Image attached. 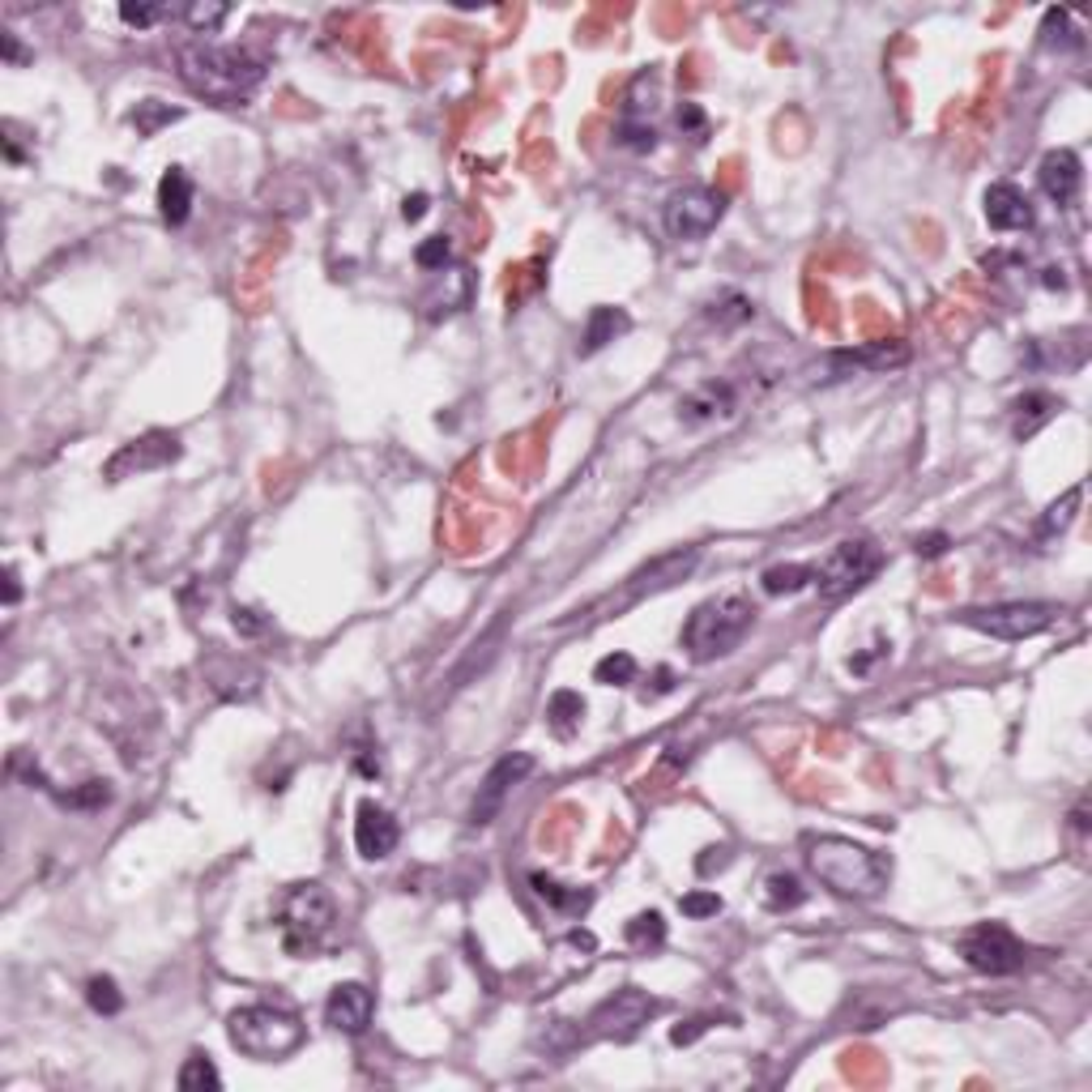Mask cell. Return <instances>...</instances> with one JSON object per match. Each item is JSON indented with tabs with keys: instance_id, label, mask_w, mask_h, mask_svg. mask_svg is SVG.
<instances>
[{
	"instance_id": "4fadbf2b",
	"label": "cell",
	"mask_w": 1092,
	"mask_h": 1092,
	"mask_svg": "<svg viewBox=\"0 0 1092 1092\" xmlns=\"http://www.w3.org/2000/svg\"><path fill=\"white\" fill-rule=\"evenodd\" d=\"M696 564H700V547H683V551L657 555L653 564H644L640 572H632V577H627L619 607H627V602H640L644 594H662V590H670V585H675V581H683V577H687Z\"/></svg>"
},
{
	"instance_id": "5bb4252c",
	"label": "cell",
	"mask_w": 1092,
	"mask_h": 1092,
	"mask_svg": "<svg viewBox=\"0 0 1092 1092\" xmlns=\"http://www.w3.org/2000/svg\"><path fill=\"white\" fill-rule=\"evenodd\" d=\"M371 1016H375V994L367 990L364 981H338L329 990V998H325V1024L346 1033V1037L367 1033Z\"/></svg>"
},
{
	"instance_id": "d6986e66",
	"label": "cell",
	"mask_w": 1092,
	"mask_h": 1092,
	"mask_svg": "<svg viewBox=\"0 0 1092 1092\" xmlns=\"http://www.w3.org/2000/svg\"><path fill=\"white\" fill-rule=\"evenodd\" d=\"M734 410H738V397H734V388H729L726 380H709V384H700L696 393H687V397L679 401V414H683V423H692V427L713 423V419H726Z\"/></svg>"
},
{
	"instance_id": "8d00e7d4",
	"label": "cell",
	"mask_w": 1092,
	"mask_h": 1092,
	"mask_svg": "<svg viewBox=\"0 0 1092 1092\" xmlns=\"http://www.w3.org/2000/svg\"><path fill=\"white\" fill-rule=\"evenodd\" d=\"M167 13H171L167 4H120V22L124 26H132V30H150V26H158Z\"/></svg>"
},
{
	"instance_id": "e575fe53",
	"label": "cell",
	"mask_w": 1092,
	"mask_h": 1092,
	"mask_svg": "<svg viewBox=\"0 0 1092 1092\" xmlns=\"http://www.w3.org/2000/svg\"><path fill=\"white\" fill-rule=\"evenodd\" d=\"M56 803H60V807H73V811H99V807L112 803V785H108V781H86V785L73 790V794H56Z\"/></svg>"
},
{
	"instance_id": "e0dca14e",
	"label": "cell",
	"mask_w": 1092,
	"mask_h": 1092,
	"mask_svg": "<svg viewBox=\"0 0 1092 1092\" xmlns=\"http://www.w3.org/2000/svg\"><path fill=\"white\" fill-rule=\"evenodd\" d=\"M985 223L990 231H1029L1033 227V201L1011 184V180H998L985 188Z\"/></svg>"
},
{
	"instance_id": "d4e9b609",
	"label": "cell",
	"mask_w": 1092,
	"mask_h": 1092,
	"mask_svg": "<svg viewBox=\"0 0 1092 1092\" xmlns=\"http://www.w3.org/2000/svg\"><path fill=\"white\" fill-rule=\"evenodd\" d=\"M811 585V564H772L760 572V590L768 598H785V594H803Z\"/></svg>"
},
{
	"instance_id": "8fae6325",
	"label": "cell",
	"mask_w": 1092,
	"mask_h": 1092,
	"mask_svg": "<svg viewBox=\"0 0 1092 1092\" xmlns=\"http://www.w3.org/2000/svg\"><path fill=\"white\" fill-rule=\"evenodd\" d=\"M529 772H534V755H529V751H508V755H499V760L486 768L483 785H479V794H474V803H470V824H474V828H486V824L504 811V803L512 798V790H516Z\"/></svg>"
},
{
	"instance_id": "4316f807",
	"label": "cell",
	"mask_w": 1092,
	"mask_h": 1092,
	"mask_svg": "<svg viewBox=\"0 0 1092 1092\" xmlns=\"http://www.w3.org/2000/svg\"><path fill=\"white\" fill-rule=\"evenodd\" d=\"M803 900H807V888H803V879H798V875L777 870V875H768V879H764V905H768L772 913L798 909Z\"/></svg>"
},
{
	"instance_id": "ee69618b",
	"label": "cell",
	"mask_w": 1092,
	"mask_h": 1092,
	"mask_svg": "<svg viewBox=\"0 0 1092 1092\" xmlns=\"http://www.w3.org/2000/svg\"><path fill=\"white\" fill-rule=\"evenodd\" d=\"M427 205H431V197H427V193H414V197L401 201V218H406V223H419V218L427 214Z\"/></svg>"
},
{
	"instance_id": "2e32d148",
	"label": "cell",
	"mask_w": 1092,
	"mask_h": 1092,
	"mask_svg": "<svg viewBox=\"0 0 1092 1092\" xmlns=\"http://www.w3.org/2000/svg\"><path fill=\"white\" fill-rule=\"evenodd\" d=\"M900 364H909V346L870 342V346H853V351H833L828 355V380H846V375H857V371H892Z\"/></svg>"
},
{
	"instance_id": "277c9868",
	"label": "cell",
	"mask_w": 1092,
	"mask_h": 1092,
	"mask_svg": "<svg viewBox=\"0 0 1092 1092\" xmlns=\"http://www.w3.org/2000/svg\"><path fill=\"white\" fill-rule=\"evenodd\" d=\"M227 1037L231 1046L256 1059V1063H278L286 1054H295L308 1037L303 1020L290 1007H273V1003H243L227 1016Z\"/></svg>"
},
{
	"instance_id": "7bdbcfd3",
	"label": "cell",
	"mask_w": 1092,
	"mask_h": 1092,
	"mask_svg": "<svg viewBox=\"0 0 1092 1092\" xmlns=\"http://www.w3.org/2000/svg\"><path fill=\"white\" fill-rule=\"evenodd\" d=\"M256 614H260V610H247V607L240 610V607H236V614H231V623L240 627L243 636H260V632H265L269 623H265V619H256Z\"/></svg>"
},
{
	"instance_id": "f546056e",
	"label": "cell",
	"mask_w": 1092,
	"mask_h": 1092,
	"mask_svg": "<svg viewBox=\"0 0 1092 1092\" xmlns=\"http://www.w3.org/2000/svg\"><path fill=\"white\" fill-rule=\"evenodd\" d=\"M86 1003H90V1011H99V1016H120L124 994H120V985H116V977H108V973L90 977V981H86Z\"/></svg>"
},
{
	"instance_id": "bcb514c9",
	"label": "cell",
	"mask_w": 1092,
	"mask_h": 1092,
	"mask_svg": "<svg viewBox=\"0 0 1092 1092\" xmlns=\"http://www.w3.org/2000/svg\"><path fill=\"white\" fill-rule=\"evenodd\" d=\"M22 598V577H17V568H4V607H13Z\"/></svg>"
},
{
	"instance_id": "b9f144b4",
	"label": "cell",
	"mask_w": 1092,
	"mask_h": 1092,
	"mask_svg": "<svg viewBox=\"0 0 1092 1092\" xmlns=\"http://www.w3.org/2000/svg\"><path fill=\"white\" fill-rule=\"evenodd\" d=\"M948 547H952V538H948V534H926V538H918V542H913V551H918L922 559H939Z\"/></svg>"
},
{
	"instance_id": "ac0fdd59",
	"label": "cell",
	"mask_w": 1092,
	"mask_h": 1092,
	"mask_svg": "<svg viewBox=\"0 0 1092 1092\" xmlns=\"http://www.w3.org/2000/svg\"><path fill=\"white\" fill-rule=\"evenodd\" d=\"M1037 184H1041V193H1046L1054 205L1076 201V193H1080V184H1084V162H1080V154H1076V150H1050V154L1041 158V167H1037Z\"/></svg>"
},
{
	"instance_id": "484cf974",
	"label": "cell",
	"mask_w": 1092,
	"mask_h": 1092,
	"mask_svg": "<svg viewBox=\"0 0 1092 1092\" xmlns=\"http://www.w3.org/2000/svg\"><path fill=\"white\" fill-rule=\"evenodd\" d=\"M623 939H627V948H636V952H657V948L666 944V918H662L657 909H644V913H636V918L623 926Z\"/></svg>"
},
{
	"instance_id": "83f0119b",
	"label": "cell",
	"mask_w": 1092,
	"mask_h": 1092,
	"mask_svg": "<svg viewBox=\"0 0 1092 1092\" xmlns=\"http://www.w3.org/2000/svg\"><path fill=\"white\" fill-rule=\"evenodd\" d=\"M175 1084H180V1089H184V1092H197V1089H223V1076H218V1067L210 1063V1054H188V1063L180 1067Z\"/></svg>"
},
{
	"instance_id": "8992f818",
	"label": "cell",
	"mask_w": 1092,
	"mask_h": 1092,
	"mask_svg": "<svg viewBox=\"0 0 1092 1092\" xmlns=\"http://www.w3.org/2000/svg\"><path fill=\"white\" fill-rule=\"evenodd\" d=\"M883 568V551L870 538H846L837 542L820 564H811V585L824 602H841L857 590H866Z\"/></svg>"
},
{
	"instance_id": "6da1fadb",
	"label": "cell",
	"mask_w": 1092,
	"mask_h": 1092,
	"mask_svg": "<svg viewBox=\"0 0 1092 1092\" xmlns=\"http://www.w3.org/2000/svg\"><path fill=\"white\" fill-rule=\"evenodd\" d=\"M180 82L218 108H240L252 99V90L265 82V60L247 47H218V43H184L175 47Z\"/></svg>"
},
{
	"instance_id": "d590c367",
	"label": "cell",
	"mask_w": 1092,
	"mask_h": 1092,
	"mask_svg": "<svg viewBox=\"0 0 1092 1092\" xmlns=\"http://www.w3.org/2000/svg\"><path fill=\"white\" fill-rule=\"evenodd\" d=\"M619 145L623 150H632V154H649L653 145H657V128L649 120H619Z\"/></svg>"
},
{
	"instance_id": "c3c4849f",
	"label": "cell",
	"mask_w": 1092,
	"mask_h": 1092,
	"mask_svg": "<svg viewBox=\"0 0 1092 1092\" xmlns=\"http://www.w3.org/2000/svg\"><path fill=\"white\" fill-rule=\"evenodd\" d=\"M568 944H572V948H581V952H594V948H598V939H594L590 931H572V935H568Z\"/></svg>"
},
{
	"instance_id": "ab89813d",
	"label": "cell",
	"mask_w": 1092,
	"mask_h": 1092,
	"mask_svg": "<svg viewBox=\"0 0 1092 1092\" xmlns=\"http://www.w3.org/2000/svg\"><path fill=\"white\" fill-rule=\"evenodd\" d=\"M713 321H722V325H742V321H751V303H747L742 295H726V299H722V312H713Z\"/></svg>"
},
{
	"instance_id": "836d02e7",
	"label": "cell",
	"mask_w": 1092,
	"mask_h": 1092,
	"mask_svg": "<svg viewBox=\"0 0 1092 1092\" xmlns=\"http://www.w3.org/2000/svg\"><path fill=\"white\" fill-rule=\"evenodd\" d=\"M132 128L141 132V137H154L162 124H171V120H180V108H167V103H158V99H145V103H137L132 108Z\"/></svg>"
},
{
	"instance_id": "603a6c76",
	"label": "cell",
	"mask_w": 1092,
	"mask_h": 1092,
	"mask_svg": "<svg viewBox=\"0 0 1092 1092\" xmlns=\"http://www.w3.org/2000/svg\"><path fill=\"white\" fill-rule=\"evenodd\" d=\"M585 722V700H581V692H572V687H559V692H551V700H547V726L555 729L559 738H572L577 729Z\"/></svg>"
},
{
	"instance_id": "cb8c5ba5",
	"label": "cell",
	"mask_w": 1092,
	"mask_h": 1092,
	"mask_svg": "<svg viewBox=\"0 0 1092 1092\" xmlns=\"http://www.w3.org/2000/svg\"><path fill=\"white\" fill-rule=\"evenodd\" d=\"M1016 440H1029L1046 419H1054V410H1059V397L1054 393H1024V397H1016Z\"/></svg>"
},
{
	"instance_id": "f1b7e54d",
	"label": "cell",
	"mask_w": 1092,
	"mask_h": 1092,
	"mask_svg": "<svg viewBox=\"0 0 1092 1092\" xmlns=\"http://www.w3.org/2000/svg\"><path fill=\"white\" fill-rule=\"evenodd\" d=\"M1076 508H1080V486L1063 491V499H1054V504L1046 508V516H1041V525H1037V538H1054V534H1063V529L1076 521Z\"/></svg>"
},
{
	"instance_id": "7a4b0ae2",
	"label": "cell",
	"mask_w": 1092,
	"mask_h": 1092,
	"mask_svg": "<svg viewBox=\"0 0 1092 1092\" xmlns=\"http://www.w3.org/2000/svg\"><path fill=\"white\" fill-rule=\"evenodd\" d=\"M807 870L841 900H875L892 883V857L850 837H803Z\"/></svg>"
},
{
	"instance_id": "9a60e30c",
	"label": "cell",
	"mask_w": 1092,
	"mask_h": 1092,
	"mask_svg": "<svg viewBox=\"0 0 1092 1092\" xmlns=\"http://www.w3.org/2000/svg\"><path fill=\"white\" fill-rule=\"evenodd\" d=\"M397 841H401V824L393 820V811L380 807V803H359V811H355V850H359V857L380 862V857L397 850Z\"/></svg>"
},
{
	"instance_id": "7dc6e473",
	"label": "cell",
	"mask_w": 1092,
	"mask_h": 1092,
	"mask_svg": "<svg viewBox=\"0 0 1092 1092\" xmlns=\"http://www.w3.org/2000/svg\"><path fill=\"white\" fill-rule=\"evenodd\" d=\"M0 47H4V60H9V65H22V60H26V52L17 47V34L4 30V34H0Z\"/></svg>"
},
{
	"instance_id": "ffe728a7",
	"label": "cell",
	"mask_w": 1092,
	"mask_h": 1092,
	"mask_svg": "<svg viewBox=\"0 0 1092 1092\" xmlns=\"http://www.w3.org/2000/svg\"><path fill=\"white\" fill-rule=\"evenodd\" d=\"M193 201H197V184L184 167H167V175L158 180V210H162V223L167 227H184L188 214H193Z\"/></svg>"
},
{
	"instance_id": "d6a6232c",
	"label": "cell",
	"mask_w": 1092,
	"mask_h": 1092,
	"mask_svg": "<svg viewBox=\"0 0 1092 1092\" xmlns=\"http://www.w3.org/2000/svg\"><path fill=\"white\" fill-rule=\"evenodd\" d=\"M414 265L427 273H449L453 269V240L449 236H431L414 247Z\"/></svg>"
},
{
	"instance_id": "52a82bcc",
	"label": "cell",
	"mask_w": 1092,
	"mask_h": 1092,
	"mask_svg": "<svg viewBox=\"0 0 1092 1092\" xmlns=\"http://www.w3.org/2000/svg\"><path fill=\"white\" fill-rule=\"evenodd\" d=\"M1059 614H1063V607H1054V602H994V607L961 610L956 623L985 632L994 640H1029V636L1046 632Z\"/></svg>"
},
{
	"instance_id": "44dd1931",
	"label": "cell",
	"mask_w": 1092,
	"mask_h": 1092,
	"mask_svg": "<svg viewBox=\"0 0 1092 1092\" xmlns=\"http://www.w3.org/2000/svg\"><path fill=\"white\" fill-rule=\"evenodd\" d=\"M632 329V316L623 312V308H610V303H602V308H594L590 312V321H585V334H581V355L590 359V355H598L602 346H610L614 338H623Z\"/></svg>"
},
{
	"instance_id": "f6af8a7d",
	"label": "cell",
	"mask_w": 1092,
	"mask_h": 1092,
	"mask_svg": "<svg viewBox=\"0 0 1092 1092\" xmlns=\"http://www.w3.org/2000/svg\"><path fill=\"white\" fill-rule=\"evenodd\" d=\"M726 862H729V850H726V846H722V850H705V857L696 862V870H700V875H713V866L722 870Z\"/></svg>"
},
{
	"instance_id": "9c48e42d",
	"label": "cell",
	"mask_w": 1092,
	"mask_h": 1092,
	"mask_svg": "<svg viewBox=\"0 0 1092 1092\" xmlns=\"http://www.w3.org/2000/svg\"><path fill=\"white\" fill-rule=\"evenodd\" d=\"M722 218H726V193H718L709 184H687V188L670 193V201L662 210V223L675 240H700Z\"/></svg>"
},
{
	"instance_id": "4dcf8cb0",
	"label": "cell",
	"mask_w": 1092,
	"mask_h": 1092,
	"mask_svg": "<svg viewBox=\"0 0 1092 1092\" xmlns=\"http://www.w3.org/2000/svg\"><path fill=\"white\" fill-rule=\"evenodd\" d=\"M636 657L632 653H607L598 666H594V683H602V687H627V683H636Z\"/></svg>"
},
{
	"instance_id": "7402d4cb",
	"label": "cell",
	"mask_w": 1092,
	"mask_h": 1092,
	"mask_svg": "<svg viewBox=\"0 0 1092 1092\" xmlns=\"http://www.w3.org/2000/svg\"><path fill=\"white\" fill-rule=\"evenodd\" d=\"M529 888H534V896H542L551 909H559V913H585L590 905H594V892L590 888H568V883H559V879H551V875H529Z\"/></svg>"
},
{
	"instance_id": "7c38bea8",
	"label": "cell",
	"mask_w": 1092,
	"mask_h": 1092,
	"mask_svg": "<svg viewBox=\"0 0 1092 1092\" xmlns=\"http://www.w3.org/2000/svg\"><path fill=\"white\" fill-rule=\"evenodd\" d=\"M184 444L175 431H145L141 440L124 444L120 453L103 466V479L108 483H124V479H137V474H150V470H162L171 462H180Z\"/></svg>"
},
{
	"instance_id": "ba28073f",
	"label": "cell",
	"mask_w": 1092,
	"mask_h": 1092,
	"mask_svg": "<svg viewBox=\"0 0 1092 1092\" xmlns=\"http://www.w3.org/2000/svg\"><path fill=\"white\" fill-rule=\"evenodd\" d=\"M956 952L965 956L969 969L990 973V977H1007V973L1024 969V961H1029V948L1003 922H977L973 931L961 935Z\"/></svg>"
},
{
	"instance_id": "5b68a950",
	"label": "cell",
	"mask_w": 1092,
	"mask_h": 1092,
	"mask_svg": "<svg viewBox=\"0 0 1092 1092\" xmlns=\"http://www.w3.org/2000/svg\"><path fill=\"white\" fill-rule=\"evenodd\" d=\"M751 627H755V607L742 594H722V598H709L687 614L683 649H687L692 662H718V657H729L747 640Z\"/></svg>"
},
{
	"instance_id": "30bf717a",
	"label": "cell",
	"mask_w": 1092,
	"mask_h": 1092,
	"mask_svg": "<svg viewBox=\"0 0 1092 1092\" xmlns=\"http://www.w3.org/2000/svg\"><path fill=\"white\" fill-rule=\"evenodd\" d=\"M657 998L653 994H644L640 985H623V990H614L607 1003H598L594 1007V1016H590V1033L594 1037H610V1041H632L653 1016H657Z\"/></svg>"
},
{
	"instance_id": "f35d334b",
	"label": "cell",
	"mask_w": 1092,
	"mask_h": 1092,
	"mask_svg": "<svg viewBox=\"0 0 1092 1092\" xmlns=\"http://www.w3.org/2000/svg\"><path fill=\"white\" fill-rule=\"evenodd\" d=\"M679 128H683L692 141H705V137H709V116H705L696 103H683V108H679Z\"/></svg>"
},
{
	"instance_id": "74e56055",
	"label": "cell",
	"mask_w": 1092,
	"mask_h": 1092,
	"mask_svg": "<svg viewBox=\"0 0 1092 1092\" xmlns=\"http://www.w3.org/2000/svg\"><path fill=\"white\" fill-rule=\"evenodd\" d=\"M679 909H683L687 918L705 922V918H718V913H722V896H718V892H687V896L679 900Z\"/></svg>"
},
{
	"instance_id": "1f68e13d",
	"label": "cell",
	"mask_w": 1092,
	"mask_h": 1092,
	"mask_svg": "<svg viewBox=\"0 0 1092 1092\" xmlns=\"http://www.w3.org/2000/svg\"><path fill=\"white\" fill-rule=\"evenodd\" d=\"M231 17V4H214V0H197V4H188L184 9V26L193 30V34H218V26Z\"/></svg>"
},
{
	"instance_id": "681fc988",
	"label": "cell",
	"mask_w": 1092,
	"mask_h": 1092,
	"mask_svg": "<svg viewBox=\"0 0 1092 1092\" xmlns=\"http://www.w3.org/2000/svg\"><path fill=\"white\" fill-rule=\"evenodd\" d=\"M1072 828H1076V833H1080V837H1084V833H1089V803H1080V807H1076V811H1072Z\"/></svg>"
},
{
	"instance_id": "3957f363",
	"label": "cell",
	"mask_w": 1092,
	"mask_h": 1092,
	"mask_svg": "<svg viewBox=\"0 0 1092 1092\" xmlns=\"http://www.w3.org/2000/svg\"><path fill=\"white\" fill-rule=\"evenodd\" d=\"M273 922H278L286 956H312L329 939V931L338 922V905L325 883L303 879V883H290L273 900Z\"/></svg>"
},
{
	"instance_id": "60d3db41",
	"label": "cell",
	"mask_w": 1092,
	"mask_h": 1092,
	"mask_svg": "<svg viewBox=\"0 0 1092 1092\" xmlns=\"http://www.w3.org/2000/svg\"><path fill=\"white\" fill-rule=\"evenodd\" d=\"M709 1029H713V1016H696V1020L670 1029V1041H675V1046H692V1041H696L700 1033H709Z\"/></svg>"
}]
</instances>
